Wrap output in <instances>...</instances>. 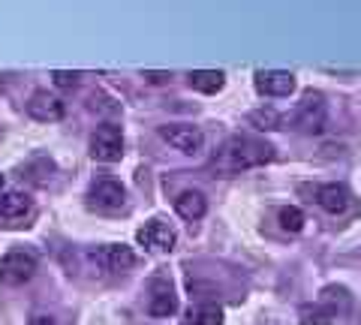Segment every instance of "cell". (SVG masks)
<instances>
[{"label": "cell", "mask_w": 361, "mask_h": 325, "mask_svg": "<svg viewBox=\"0 0 361 325\" xmlns=\"http://www.w3.org/2000/svg\"><path fill=\"white\" fill-rule=\"evenodd\" d=\"M331 310H319V307H304L301 310V322L304 325H329Z\"/></svg>", "instance_id": "18"}, {"label": "cell", "mask_w": 361, "mask_h": 325, "mask_svg": "<svg viewBox=\"0 0 361 325\" xmlns=\"http://www.w3.org/2000/svg\"><path fill=\"white\" fill-rule=\"evenodd\" d=\"M175 211H178V214L184 217V220L196 223V220L205 217L208 202H205V196H202V193H196V190H184V193L175 196Z\"/></svg>", "instance_id": "13"}, {"label": "cell", "mask_w": 361, "mask_h": 325, "mask_svg": "<svg viewBox=\"0 0 361 325\" xmlns=\"http://www.w3.org/2000/svg\"><path fill=\"white\" fill-rule=\"evenodd\" d=\"M27 115L33 121H42V124H54V121H61L66 115V106L61 103L58 97H51V94H33L30 97V103H27Z\"/></svg>", "instance_id": "7"}, {"label": "cell", "mask_w": 361, "mask_h": 325, "mask_svg": "<svg viewBox=\"0 0 361 325\" xmlns=\"http://www.w3.org/2000/svg\"><path fill=\"white\" fill-rule=\"evenodd\" d=\"M0 190H4V175H0Z\"/></svg>", "instance_id": "22"}, {"label": "cell", "mask_w": 361, "mask_h": 325, "mask_svg": "<svg viewBox=\"0 0 361 325\" xmlns=\"http://www.w3.org/2000/svg\"><path fill=\"white\" fill-rule=\"evenodd\" d=\"M256 87L268 97H289L295 91V78L292 73H283V70H271V73H259L256 75Z\"/></svg>", "instance_id": "11"}, {"label": "cell", "mask_w": 361, "mask_h": 325, "mask_svg": "<svg viewBox=\"0 0 361 325\" xmlns=\"http://www.w3.org/2000/svg\"><path fill=\"white\" fill-rule=\"evenodd\" d=\"M54 78H58V85H61V87H70V85H75V75H70V73H58Z\"/></svg>", "instance_id": "20"}, {"label": "cell", "mask_w": 361, "mask_h": 325, "mask_svg": "<svg viewBox=\"0 0 361 325\" xmlns=\"http://www.w3.org/2000/svg\"><path fill=\"white\" fill-rule=\"evenodd\" d=\"M184 325H223V310L214 307V305L193 307V310L187 313V322Z\"/></svg>", "instance_id": "16"}, {"label": "cell", "mask_w": 361, "mask_h": 325, "mask_svg": "<svg viewBox=\"0 0 361 325\" xmlns=\"http://www.w3.org/2000/svg\"><path fill=\"white\" fill-rule=\"evenodd\" d=\"M325 115H329V109H325L322 103V97H304L301 99V106L295 111V124L301 130H307V133H319L325 127Z\"/></svg>", "instance_id": "8"}, {"label": "cell", "mask_w": 361, "mask_h": 325, "mask_svg": "<svg viewBox=\"0 0 361 325\" xmlns=\"http://www.w3.org/2000/svg\"><path fill=\"white\" fill-rule=\"evenodd\" d=\"M87 202L97 211H121L123 202H127V193H123V187L118 181H99L90 187Z\"/></svg>", "instance_id": "6"}, {"label": "cell", "mask_w": 361, "mask_h": 325, "mask_svg": "<svg viewBox=\"0 0 361 325\" xmlns=\"http://www.w3.org/2000/svg\"><path fill=\"white\" fill-rule=\"evenodd\" d=\"M27 325H58V322H54L51 317H42V313H39V317H33Z\"/></svg>", "instance_id": "21"}, {"label": "cell", "mask_w": 361, "mask_h": 325, "mask_svg": "<svg viewBox=\"0 0 361 325\" xmlns=\"http://www.w3.org/2000/svg\"><path fill=\"white\" fill-rule=\"evenodd\" d=\"M99 262H103L106 271H130L139 262V256H135L130 247H123V244H109V247L99 250Z\"/></svg>", "instance_id": "12"}, {"label": "cell", "mask_w": 361, "mask_h": 325, "mask_svg": "<svg viewBox=\"0 0 361 325\" xmlns=\"http://www.w3.org/2000/svg\"><path fill=\"white\" fill-rule=\"evenodd\" d=\"M135 238H139V244H142L145 250L163 253V250H172L175 247L178 235H175L172 226H166L163 220H151V223H145V226L135 232Z\"/></svg>", "instance_id": "5"}, {"label": "cell", "mask_w": 361, "mask_h": 325, "mask_svg": "<svg viewBox=\"0 0 361 325\" xmlns=\"http://www.w3.org/2000/svg\"><path fill=\"white\" fill-rule=\"evenodd\" d=\"M316 202L329 214H346L353 208V193L343 184H322V187H316Z\"/></svg>", "instance_id": "9"}, {"label": "cell", "mask_w": 361, "mask_h": 325, "mask_svg": "<svg viewBox=\"0 0 361 325\" xmlns=\"http://www.w3.org/2000/svg\"><path fill=\"white\" fill-rule=\"evenodd\" d=\"M277 220L286 232H301L304 229V211L301 208H280Z\"/></svg>", "instance_id": "17"}, {"label": "cell", "mask_w": 361, "mask_h": 325, "mask_svg": "<svg viewBox=\"0 0 361 325\" xmlns=\"http://www.w3.org/2000/svg\"><path fill=\"white\" fill-rule=\"evenodd\" d=\"M160 136H163V142H169L180 154H199L202 148H205V133L196 130V127H190V124L160 127Z\"/></svg>", "instance_id": "4"}, {"label": "cell", "mask_w": 361, "mask_h": 325, "mask_svg": "<svg viewBox=\"0 0 361 325\" xmlns=\"http://www.w3.org/2000/svg\"><path fill=\"white\" fill-rule=\"evenodd\" d=\"M37 274V256L27 250H9L0 259V283L6 286H21Z\"/></svg>", "instance_id": "2"}, {"label": "cell", "mask_w": 361, "mask_h": 325, "mask_svg": "<svg viewBox=\"0 0 361 325\" xmlns=\"http://www.w3.org/2000/svg\"><path fill=\"white\" fill-rule=\"evenodd\" d=\"M30 199L25 193H18V190H9V193H0V220L9 223V226H16L18 220L30 217Z\"/></svg>", "instance_id": "10"}, {"label": "cell", "mask_w": 361, "mask_h": 325, "mask_svg": "<svg viewBox=\"0 0 361 325\" xmlns=\"http://www.w3.org/2000/svg\"><path fill=\"white\" fill-rule=\"evenodd\" d=\"M277 111H253L250 115V124H259V130H274V124H277Z\"/></svg>", "instance_id": "19"}, {"label": "cell", "mask_w": 361, "mask_h": 325, "mask_svg": "<svg viewBox=\"0 0 361 325\" xmlns=\"http://www.w3.org/2000/svg\"><path fill=\"white\" fill-rule=\"evenodd\" d=\"M190 87L199 91V94H217L223 87V73H214V70L190 73Z\"/></svg>", "instance_id": "15"}, {"label": "cell", "mask_w": 361, "mask_h": 325, "mask_svg": "<svg viewBox=\"0 0 361 325\" xmlns=\"http://www.w3.org/2000/svg\"><path fill=\"white\" fill-rule=\"evenodd\" d=\"M148 310L154 313V317H172V313L178 310V298L172 295V289H169L166 283H154V295L148 301Z\"/></svg>", "instance_id": "14"}, {"label": "cell", "mask_w": 361, "mask_h": 325, "mask_svg": "<svg viewBox=\"0 0 361 325\" xmlns=\"http://www.w3.org/2000/svg\"><path fill=\"white\" fill-rule=\"evenodd\" d=\"M268 160H274V148H271L268 142H259V139H250V136H232L217 154H214L211 166L223 178H229V175L253 169V166H262Z\"/></svg>", "instance_id": "1"}, {"label": "cell", "mask_w": 361, "mask_h": 325, "mask_svg": "<svg viewBox=\"0 0 361 325\" xmlns=\"http://www.w3.org/2000/svg\"><path fill=\"white\" fill-rule=\"evenodd\" d=\"M90 157L99 163H118L123 157V136L118 127H99L90 136Z\"/></svg>", "instance_id": "3"}]
</instances>
